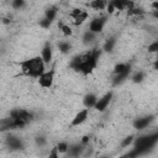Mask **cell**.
<instances>
[{"label":"cell","mask_w":158,"mask_h":158,"mask_svg":"<svg viewBox=\"0 0 158 158\" xmlns=\"http://www.w3.org/2000/svg\"><path fill=\"white\" fill-rule=\"evenodd\" d=\"M100 56H101V49L93 48V49H90V51H88L85 53L75 56L70 60L69 67L72 69H74L75 72L81 73L83 75L91 74L98 67Z\"/></svg>","instance_id":"1"},{"label":"cell","mask_w":158,"mask_h":158,"mask_svg":"<svg viewBox=\"0 0 158 158\" xmlns=\"http://www.w3.org/2000/svg\"><path fill=\"white\" fill-rule=\"evenodd\" d=\"M158 142V133L153 132V133H148V135H142L138 136L137 138L133 139L132 142V152L127 153L128 157H137V156H143L146 153H148V151H151L152 148L156 147Z\"/></svg>","instance_id":"2"},{"label":"cell","mask_w":158,"mask_h":158,"mask_svg":"<svg viewBox=\"0 0 158 158\" xmlns=\"http://www.w3.org/2000/svg\"><path fill=\"white\" fill-rule=\"evenodd\" d=\"M19 65L23 75L28 78H33V79H37L46 70V63L43 62L41 56H35L25 60H21Z\"/></svg>","instance_id":"3"},{"label":"cell","mask_w":158,"mask_h":158,"mask_svg":"<svg viewBox=\"0 0 158 158\" xmlns=\"http://www.w3.org/2000/svg\"><path fill=\"white\" fill-rule=\"evenodd\" d=\"M54 75H56V68L52 67L49 70H44L37 79H38V85L43 89H51L54 83Z\"/></svg>","instance_id":"4"},{"label":"cell","mask_w":158,"mask_h":158,"mask_svg":"<svg viewBox=\"0 0 158 158\" xmlns=\"http://www.w3.org/2000/svg\"><path fill=\"white\" fill-rule=\"evenodd\" d=\"M5 146L11 151H21L25 148V142L20 136L14 133H7L5 136Z\"/></svg>","instance_id":"5"},{"label":"cell","mask_w":158,"mask_h":158,"mask_svg":"<svg viewBox=\"0 0 158 158\" xmlns=\"http://www.w3.org/2000/svg\"><path fill=\"white\" fill-rule=\"evenodd\" d=\"M9 117L20 120V121H22V122H25L27 125L33 120V114L31 111L26 110V109H14V110L10 111Z\"/></svg>","instance_id":"6"},{"label":"cell","mask_w":158,"mask_h":158,"mask_svg":"<svg viewBox=\"0 0 158 158\" xmlns=\"http://www.w3.org/2000/svg\"><path fill=\"white\" fill-rule=\"evenodd\" d=\"M112 96H114V91H112V90L105 93L101 98H98L94 109H95L96 111H99V112H104V111L107 109V106L110 105V102H111V100H112Z\"/></svg>","instance_id":"7"},{"label":"cell","mask_w":158,"mask_h":158,"mask_svg":"<svg viewBox=\"0 0 158 158\" xmlns=\"http://www.w3.org/2000/svg\"><path fill=\"white\" fill-rule=\"evenodd\" d=\"M106 21H107V17H106V16L95 17L94 20L90 21L88 30L91 31V32H94V33H96V35H99V33L102 32V30H104V27H105V25H106Z\"/></svg>","instance_id":"8"},{"label":"cell","mask_w":158,"mask_h":158,"mask_svg":"<svg viewBox=\"0 0 158 158\" xmlns=\"http://www.w3.org/2000/svg\"><path fill=\"white\" fill-rule=\"evenodd\" d=\"M154 118H156V115H146V116H142V117H137L132 122L133 128H136L137 131H142V130L147 128L154 121Z\"/></svg>","instance_id":"9"},{"label":"cell","mask_w":158,"mask_h":158,"mask_svg":"<svg viewBox=\"0 0 158 158\" xmlns=\"http://www.w3.org/2000/svg\"><path fill=\"white\" fill-rule=\"evenodd\" d=\"M88 117H89V109L84 107V109L79 110V111L75 114V116L73 117V120H72V122H70V126H72V127L80 126V125H83V123L88 120Z\"/></svg>","instance_id":"10"},{"label":"cell","mask_w":158,"mask_h":158,"mask_svg":"<svg viewBox=\"0 0 158 158\" xmlns=\"http://www.w3.org/2000/svg\"><path fill=\"white\" fill-rule=\"evenodd\" d=\"M131 73H132V68L128 67V68L125 69L123 72L117 73V74H114V78H112V86H118V85H121L122 83H125V81L130 78Z\"/></svg>","instance_id":"11"},{"label":"cell","mask_w":158,"mask_h":158,"mask_svg":"<svg viewBox=\"0 0 158 158\" xmlns=\"http://www.w3.org/2000/svg\"><path fill=\"white\" fill-rule=\"evenodd\" d=\"M41 57L43 59V62L47 64H49L53 59V47H52V43L49 41H47L43 47H42V51H41Z\"/></svg>","instance_id":"12"},{"label":"cell","mask_w":158,"mask_h":158,"mask_svg":"<svg viewBox=\"0 0 158 158\" xmlns=\"http://www.w3.org/2000/svg\"><path fill=\"white\" fill-rule=\"evenodd\" d=\"M85 146H86V144H83L81 142L74 143V144H69L68 151H67L65 154H67L68 157H80V156H83V152H84Z\"/></svg>","instance_id":"13"},{"label":"cell","mask_w":158,"mask_h":158,"mask_svg":"<svg viewBox=\"0 0 158 158\" xmlns=\"http://www.w3.org/2000/svg\"><path fill=\"white\" fill-rule=\"evenodd\" d=\"M110 2L117 11H123V10H127L135 6V2L132 0H110Z\"/></svg>","instance_id":"14"},{"label":"cell","mask_w":158,"mask_h":158,"mask_svg":"<svg viewBox=\"0 0 158 158\" xmlns=\"http://www.w3.org/2000/svg\"><path fill=\"white\" fill-rule=\"evenodd\" d=\"M96 100H98V96L94 94V93H88L84 95L83 98V104H84V107L86 109H94L95 104H96Z\"/></svg>","instance_id":"15"},{"label":"cell","mask_w":158,"mask_h":158,"mask_svg":"<svg viewBox=\"0 0 158 158\" xmlns=\"http://www.w3.org/2000/svg\"><path fill=\"white\" fill-rule=\"evenodd\" d=\"M106 5H107V0H91L88 4V6L95 11H101L106 9Z\"/></svg>","instance_id":"16"},{"label":"cell","mask_w":158,"mask_h":158,"mask_svg":"<svg viewBox=\"0 0 158 158\" xmlns=\"http://www.w3.org/2000/svg\"><path fill=\"white\" fill-rule=\"evenodd\" d=\"M88 19H89L88 11H86V10H81L77 16L73 17V22H74L75 26H79V25H83Z\"/></svg>","instance_id":"17"},{"label":"cell","mask_w":158,"mask_h":158,"mask_svg":"<svg viewBox=\"0 0 158 158\" xmlns=\"http://www.w3.org/2000/svg\"><path fill=\"white\" fill-rule=\"evenodd\" d=\"M57 14H58V7H57L56 5H52V6H49L48 9H46V11H44V17H46L47 20H49L51 22H53V21L56 20V17H57Z\"/></svg>","instance_id":"18"},{"label":"cell","mask_w":158,"mask_h":158,"mask_svg":"<svg viewBox=\"0 0 158 158\" xmlns=\"http://www.w3.org/2000/svg\"><path fill=\"white\" fill-rule=\"evenodd\" d=\"M96 33H94V32H91V31H89V30H86L84 33H83V36H81V40H83V43L84 44H90V43H93L94 41H95V38H96Z\"/></svg>","instance_id":"19"},{"label":"cell","mask_w":158,"mask_h":158,"mask_svg":"<svg viewBox=\"0 0 158 158\" xmlns=\"http://www.w3.org/2000/svg\"><path fill=\"white\" fill-rule=\"evenodd\" d=\"M57 47H58L59 52L63 54H68L72 51V43L69 41H59L57 43Z\"/></svg>","instance_id":"20"},{"label":"cell","mask_w":158,"mask_h":158,"mask_svg":"<svg viewBox=\"0 0 158 158\" xmlns=\"http://www.w3.org/2000/svg\"><path fill=\"white\" fill-rule=\"evenodd\" d=\"M35 143H36V146L40 147V148L46 147L47 143H48L47 136H46L44 133H38V135H36V136H35Z\"/></svg>","instance_id":"21"},{"label":"cell","mask_w":158,"mask_h":158,"mask_svg":"<svg viewBox=\"0 0 158 158\" xmlns=\"http://www.w3.org/2000/svg\"><path fill=\"white\" fill-rule=\"evenodd\" d=\"M144 14V10L142 7H138V6H132L130 9H127V16H141Z\"/></svg>","instance_id":"22"},{"label":"cell","mask_w":158,"mask_h":158,"mask_svg":"<svg viewBox=\"0 0 158 158\" xmlns=\"http://www.w3.org/2000/svg\"><path fill=\"white\" fill-rule=\"evenodd\" d=\"M116 37H110L109 40H106V42H105V44H104V51H106V52H112L114 51V48H115V46H116Z\"/></svg>","instance_id":"23"},{"label":"cell","mask_w":158,"mask_h":158,"mask_svg":"<svg viewBox=\"0 0 158 158\" xmlns=\"http://www.w3.org/2000/svg\"><path fill=\"white\" fill-rule=\"evenodd\" d=\"M144 77H146L144 72H142V70H138V72H136V73H133V74H132L131 79H132V81H133L135 84H139V83H142V81H143Z\"/></svg>","instance_id":"24"},{"label":"cell","mask_w":158,"mask_h":158,"mask_svg":"<svg viewBox=\"0 0 158 158\" xmlns=\"http://www.w3.org/2000/svg\"><path fill=\"white\" fill-rule=\"evenodd\" d=\"M11 7L14 10H22L26 7V0H11Z\"/></svg>","instance_id":"25"},{"label":"cell","mask_w":158,"mask_h":158,"mask_svg":"<svg viewBox=\"0 0 158 158\" xmlns=\"http://www.w3.org/2000/svg\"><path fill=\"white\" fill-rule=\"evenodd\" d=\"M59 30L62 31V33H63L65 37H69V36L73 35V30L70 28V26H69V25H65V23H63V22L59 23Z\"/></svg>","instance_id":"26"},{"label":"cell","mask_w":158,"mask_h":158,"mask_svg":"<svg viewBox=\"0 0 158 158\" xmlns=\"http://www.w3.org/2000/svg\"><path fill=\"white\" fill-rule=\"evenodd\" d=\"M68 147H69V144H68V142H67V141H60V142L56 146V148H57L58 153H60V154H65V153H67V151H68Z\"/></svg>","instance_id":"27"},{"label":"cell","mask_w":158,"mask_h":158,"mask_svg":"<svg viewBox=\"0 0 158 158\" xmlns=\"http://www.w3.org/2000/svg\"><path fill=\"white\" fill-rule=\"evenodd\" d=\"M133 139H135V135H130V136L125 137V138L121 141V143H120L121 148H127V147H130V146L132 144Z\"/></svg>","instance_id":"28"},{"label":"cell","mask_w":158,"mask_h":158,"mask_svg":"<svg viewBox=\"0 0 158 158\" xmlns=\"http://www.w3.org/2000/svg\"><path fill=\"white\" fill-rule=\"evenodd\" d=\"M128 67H131L130 63H117V64L114 67V74L121 73V72H123L125 69H127Z\"/></svg>","instance_id":"29"},{"label":"cell","mask_w":158,"mask_h":158,"mask_svg":"<svg viewBox=\"0 0 158 158\" xmlns=\"http://www.w3.org/2000/svg\"><path fill=\"white\" fill-rule=\"evenodd\" d=\"M40 26L42 27V28H49L51 27V25H52V22L49 21V20H47L46 17H43L42 20H40Z\"/></svg>","instance_id":"30"},{"label":"cell","mask_w":158,"mask_h":158,"mask_svg":"<svg viewBox=\"0 0 158 158\" xmlns=\"http://www.w3.org/2000/svg\"><path fill=\"white\" fill-rule=\"evenodd\" d=\"M157 51H158V41H154V42H152V43L148 46V52L156 53Z\"/></svg>","instance_id":"31"},{"label":"cell","mask_w":158,"mask_h":158,"mask_svg":"<svg viewBox=\"0 0 158 158\" xmlns=\"http://www.w3.org/2000/svg\"><path fill=\"white\" fill-rule=\"evenodd\" d=\"M0 21H1V23H4V25H10V23L12 22V20H11L10 16H4V17L0 19Z\"/></svg>","instance_id":"32"},{"label":"cell","mask_w":158,"mask_h":158,"mask_svg":"<svg viewBox=\"0 0 158 158\" xmlns=\"http://www.w3.org/2000/svg\"><path fill=\"white\" fill-rule=\"evenodd\" d=\"M59 156V153H58V151H57V148L54 147V148H52V152L49 153V158H57Z\"/></svg>","instance_id":"33"},{"label":"cell","mask_w":158,"mask_h":158,"mask_svg":"<svg viewBox=\"0 0 158 158\" xmlns=\"http://www.w3.org/2000/svg\"><path fill=\"white\" fill-rule=\"evenodd\" d=\"M80 142H81L83 144H89V142H90V137H89V136H83L81 139H80Z\"/></svg>","instance_id":"34"},{"label":"cell","mask_w":158,"mask_h":158,"mask_svg":"<svg viewBox=\"0 0 158 158\" xmlns=\"http://www.w3.org/2000/svg\"><path fill=\"white\" fill-rule=\"evenodd\" d=\"M152 9H153V10H158V1H157V0H154V1L152 2Z\"/></svg>","instance_id":"35"}]
</instances>
